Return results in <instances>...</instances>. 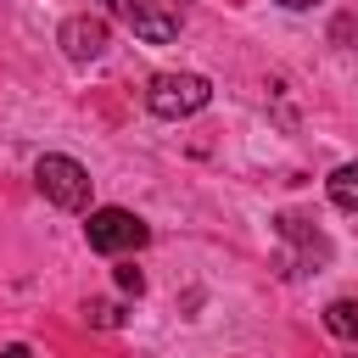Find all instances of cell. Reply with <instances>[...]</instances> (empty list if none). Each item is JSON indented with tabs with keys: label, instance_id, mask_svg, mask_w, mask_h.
<instances>
[{
	"label": "cell",
	"instance_id": "cell-8",
	"mask_svg": "<svg viewBox=\"0 0 358 358\" xmlns=\"http://www.w3.org/2000/svg\"><path fill=\"white\" fill-rule=\"evenodd\" d=\"M84 313H90V324H106V330H112V324H123V308H117V302H101V296H95Z\"/></svg>",
	"mask_w": 358,
	"mask_h": 358
},
{
	"label": "cell",
	"instance_id": "cell-12",
	"mask_svg": "<svg viewBox=\"0 0 358 358\" xmlns=\"http://www.w3.org/2000/svg\"><path fill=\"white\" fill-rule=\"evenodd\" d=\"M280 6H291V11H302V6H313V0H280Z\"/></svg>",
	"mask_w": 358,
	"mask_h": 358
},
{
	"label": "cell",
	"instance_id": "cell-5",
	"mask_svg": "<svg viewBox=\"0 0 358 358\" xmlns=\"http://www.w3.org/2000/svg\"><path fill=\"white\" fill-rule=\"evenodd\" d=\"M106 39H112L106 17H67L62 34H56V45L67 50V62H95L106 50Z\"/></svg>",
	"mask_w": 358,
	"mask_h": 358
},
{
	"label": "cell",
	"instance_id": "cell-2",
	"mask_svg": "<svg viewBox=\"0 0 358 358\" xmlns=\"http://www.w3.org/2000/svg\"><path fill=\"white\" fill-rule=\"evenodd\" d=\"M213 101V84L201 78V73H157L151 84H145V106L157 112V117H190V112H201Z\"/></svg>",
	"mask_w": 358,
	"mask_h": 358
},
{
	"label": "cell",
	"instance_id": "cell-11",
	"mask_svg": "<svg viewBox=\"0 0 358 358\" xmlns=\"http://www.w3.org/2000/svg\"><path fill=\"white\" fill-rule=\"evenodd\" d=\"M101 6H106L112 17H129V11H134V0H101Z\"/></svg>",
	"mask_w": 358,
	"mask_h": 358
},
{
	"label": "cell",
	"instance_id": "cell-6",
	"mask_svg": "<svg viewBox=\"0 0 358 358\" xmlns=\"http://www.w3.org/2000/svg\"><path fill=\"white\" fill-rule=\"evenodd\" d=\"M324 190H330V201H336L341 213H358V162H341V168L324 179Z\"/></svg>",
	"mask_w": 358,
	"mask_h": 358
},
{
	"label": "cell",
	"instance_id": "cell-9",
	"mask_svg": "<svg viewBox=\"0 0 358 358\" xmlns=\"http://www.w3.org/2000/svg\"><path fill=\"white\" fill-rule=\"evenodd\" d=\"M117 285H123V291H134V296H140V285H145V280H140V268H117Z\"/></svg>",
	"mask_w": 358,
	"mask_h": 358
},
{
	"label": "cell",
	"instance_id": "cell-3",
	"mask_svg": "<svg viewBox=\"0 0 358 358\" xmlns=\"http://www.w3.org/2000/svg\"><path fill=\"white\" fill-rule=\"evenodd\" d=\"M84 241H90L95 252L117 257V252L145 246V241H151V229H145V224H140L129 207H95V213H90V224H84Z\"/></svg>",
	"mask_w": 358,
	"mask_h": 358
},
{
	"label": "cell",
	"instance_id": "cell-4",
	"mask_svg": "<svg viewBox=\"0 0 358 358\" xmlns=\"http://www.w3.org/2000/svg\"><path fill=\"white\" fill-rule=\"evenodd\" d=\"M129 28H134V39H145V45H168V39H179V28H185V0H134Z\"/></svg>",
	"mask_w": 358,
	"mask_h": 358
},
{
	"label": "cell",
	"instance_id": "cell-7",
	"mask_svg": "<svg viewBox=\"0 0 358 358\" xmlns=\"http://www.w3.org/2000/svg\"><path fill=\"white\" fill-rule=\"evenodd\" d=\"M324 330L341 336V341H352V336H358V296H336V302L324 308Z\"/></svg>",
	"mask_w": 358,
	"mask_h": 358
},
{
	"label": "cell",
	"instance_id": "cell-1",
	"mask_svg": "<svg viewBox=\"0 0 358 358\" xmlns=\"http://www.w3.org/2000/svg\"><path fill=\"white\" fill-rule=\"evenodd\" d=\"M34 185H39V196H45L50 207H62V213H84V207H90V168L73 162V157H62V151H50V157L34 162Z\"/></svg>",
	"mask_w": 358,
	"mask_h": 358
},
{
	"label": "cell",
	"instance_id": "cell-10",
	"mask_svg": "<svg viewBox=\"0 0 358 358\" xmlns=\"http://www.w3.org/2000/svg\"><path fill=\"white\" fill-rule=\"evenodd\" d=\"M0 358H39L34 347H22V341H11V347H0Z\"/></svg>",
	"mask_w": 358,
	"mask_h": 358
}]
</instances>
